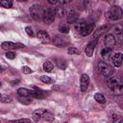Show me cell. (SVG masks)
<instances>
[{
	"label": "cell",
	"instance_id": "6da1fadb",
	"mask_svg": "<svg viewBox=\"0 0 123 123\" xmlns=\"http://www.w3.org/2000/svg\"><path fill=\"white\" fill-rule=\"evenodd\" d=\"M106 83H107V86H108L114 93H117V94L121 93L123 85H122V82L120 81V79H119L118 77L108 76V77H107V80H106Z\"/></svg>",
	"mask_w": 123,
	"mask_h": 123
},
{
	"label": "cell",
	"instance_id": "7a4b0ae2",
	"mask_svg": "<svg viewBox=\"0 0 123 123\" xmlns=\"http://www.w3.org/2000/svg\"><path fill=\"white\" fill-rule=\"evenodd\" d=\"M123 15L122 9L119 6H112L111 10L107 12V17H109L111 20H118L121 19Z\"/></svg>",
	"mask_w": 123,
	"mask_h": 123
},
{
	"label": "cell",
	"instance_id": "3957f363",
	"mask_svg": "<svg viewBox=\"0 0 123 123\" xmlns=\"http://www.w3.org/2000/svg\"><path fill=\"white\" fill-rule=\"evenodd\" d=\"M43 11H44V10L41 8L40 5H38V4H34V5L30 8V14H31V16H32L35 20L38 21V20L42 19Z\"/></svg>",
	"mask_w": 123,
	"mask_h": 123
},
{
	"label": "cell",
	"instance_id": "277c9868",
	"mask_svg": "<svg viewBox=\"0 0 123 123\" xmlns=\"http://www.w3.org/2000/svg\"><path fill=\"white\" fill-rule=\"evenodd\" d=\"M56 16V11L53 8H49L47 10L43 11V15H42V20L46 24H51L54 22Z\"/></svg>",
	"mask_w": 123,
	"mask_h": 123
},
{
	"label": "cell",
	"instance_id": "5b68a950",
	"mask_svg": "<svg viewBox=\"0 0 123 123\" xmlns=\"http://www.w3.org/2000/svg\"><path fill=\"white\" fill-rule=\"evenodd\" d=\"M98 69H99V72L106 77L111 76L114 71L113 67L111 65H110L109 63H107L106 62H100L98 63Z\"/></svg>",
	"mask_w": 123,
	"mask_h": 123
},
{
	"label": "cell",
	"instance_id": "8992f818",
	"mask_svg": "<svg viewBox=\"0 0 123 123\" xmlns=\"http://www.w3.org/2000/svg\"><path fill=\"white\" fill-rule=\"evenodd\" d=\"M53 44L57 47H65L67 45V40H66V37H62V36H55L54 38H53Z\"/></svg>",
	"mask_w": 123,
	"mask_h": 123
},
{
	"label": "cell",
	"instance_id": "52a82bcc",
	"mask_svg": "<svg viewBox=\"0 0 123 123\" xmlns=\"http://www.w3.org/2000/svg\"><path fill=\"white\" fill-rule=\"evenodd\" d=\"M1 47L4 50H12V49H16V48H24L25 45L22 43H13L11 41H5L1 44Z\"/></svg>",
	"mask_w": 123,
	"mask_h": 123
},
{
	"label": "cell",
	"instance_id": "ba28073f",
	"mask_svg": "<svg viewBox=\"0 0 123 123\" xmlns=\"http://www.w3.org/2000/svg\"><path fill=\"white\" fill-rule=\"evenodd\" d=\"M104 43H105L106 47L112 49L114 47V45L116 44V38L114 37V36L112 34H108V35H106V37L104 38Z\"/></svg>",
	"mask_w": 123,
	"mask_h": 123
},
{
	"label": "cell",
	"instance_id": "9c48e42d",
	"mask_svg": "<svg viewBox=\"0 0 123 123\" xmlns=\"http://www.w3.org/2000/svg\"><path fill=\"white\" fill-rule=\"evenodd\" d=\"M97 41H98V38H94L93 40L88 42V44L86 45V47L85 49V52H86L87 57H92L93 52H94V48H95V46L97 44Z\"/></svg>",
	"mask_w": 123,
	"mask_h": 123
},
{
	"label": "cell",
	"instance_id": "30bf717a",
	"mask_svg": "<svg viewBox=\"0 0 123 123\" xmlns=\"http://www.w3.org/2000/svg\"><path fill=\"white\" fill-rule=\"evenodd\" d=\"M88 85H89V77L87 74H83L81 76V80H80V88H81V91L85 92L87 87H88Z\"/></svg>",
	"mask_w": 123,
	"mask_h": 123
},
{
	"label": "cell",
	"instance_id": "8fae6325",
	"mask_svg": "<svg viewBox=\"0 0 123 123\" xmlns=\"http://www.w3.org/2000/svg\"><path fill=\"white\" fill-rule=\"evenodd\" d=\"M37 38H38L42 43H45V44L49 43V42H50V40H51L49 34H48L47 32L43 31V30L38 31V32H37Z\"/></svg>",
	"mask_w": 123,
	"mask_h": 123
},
{
	"label": "cell",
	"instance_id": "7c38bea8",
	"mask_svg": "<svg viewBox=\"0 0 123 123\" xmlns=\"http://www.w3.org/2000/svg\"><path fill=\"white\" fill-rule=\"evenodd\" d=\"M78 18V13L75 12L74 8L71 7L70 9H68V12H67V21L69 23H74Z\"/></svg>",
	"mask_w": 123,
	"mask_h": 123
},
{
	"label": "cell",
	"instance_id": "4fadbf2b",
	"mask_svg": "<svg viewBox=\"0 0 123 123\" xmlns=\"http://www.w3.org/2000/svg\"><path fill=\"white\" fill-rule=\"evenodd\" d=\"M122 53L121 52H118V53H115L112 58H111V61H112V63L115 67H119L122 65Z\"/></svg>",
	"mask_w": 123,
	"mask_h": 123
},
{
	"label": "cell",
	"instance_id": "5bb4252c",
	"mask_svg": "<svg viewBox=\"0 0 123 123\" xmlns=\"http://www.w3.org/2000/svg\"><path fill=\"white\" fill-rule=\"evenodd\" d=\"M94 27H95L94 23L86 24V27L83 29V31L80 33V34H81V36H83V37H86V36L90 35V34L92 33V31L94 30Z\"/></svg>",
	"mask_w": 123,
	"mask_h": 123
},
{
	"label": "cell",
	"instance_id": "9a60e30c",
	"mask_svg": "<svg viewBox=\"0 0 123 123\" xmlns=\"http://www.w3.org/2000/svg\"><path fill=\"white\" fill-rule=\"evenodd\" d=\"M101 57L105 61H109L111 58V48H109V47L103 48L101 51Z\"/></svg>",
	"mask_w": 123,
	"mask_h": 123
},
{
	"label": "cell",
	"instance_id": "2e32d148",
	"mask_svg": "<svg viewBox=\"0 0 123 123\" xmlns=\"http://www.w3.org/2000/svg\"><path fill=\"white\" fill-rule=\"evenodd\" d=\"M56 14L59 16V17H63V16H65V14H66V8H65V6L64 5H62V4H61L60 6H58L57 8H56Z\"/></svg>",
	"mask_w": 123,
	"mask_h": 123
},
{
	"label": "cell",
	"instance_id": "e0dca14e",
	"mask_svg": "<svg viewBox=\"0 0 123 123\" xmlns=\"http://www.w3.org/2000/svg\"><path fill=\"white\" fill-rule=\"evenodd\" d=\"M107 31H108V26H102V27H100L99 29H97L96 31H94V33H93V38H98L100 36H102Z\"/></svg>",
	"mask_w": 123,
	"mask_h": 123
},
{
	"label": "cell",
	"instance_id": "ac0fdd59",
	"mask_svg": "<svg viewBox=\"0 0 123 123\" xmlns=\"http://www.w3.org/2000/svg\"><path fill=\"white\" fill-rule=\"evenodd\" d=\"M41 118H43V120H45V121H53L54 120V115L49 111L43 110L42 113H41Z\"/></svg>",
	"mask_w": 123,
	"mask_h": 123
},
{
	"label": "cell",
	"instance_id": "d6986e66",
	"mask_svg": "<svg viewBox=\"0 0 123 123\" xmlns=\"http://www.w3.org/2000/svg\"><path fill=\"white\" fill-rule=\"evenodd\" d=\"M17 94L21 97H28L31 95V90L30 89H27L25 87H20L17 89Z\"/></svg>",
	"mask_w": 123,
	"mask_h": 123
},
{
	"label": "cell",
	"instance_id": "ffe728a7",
	"mask_svg": "<svg viewBox=\"0 0 123 123\" xmlns=\"http://www.w3.org/2000/svg\"><path fill=\"white\" fill-rule=\"evenodd\" d=\"M42 111H43V109H38V110H36V111L33 112V119H34V121L38 122V121L40 120Z\"/></svg>",
	"mask_w": 123,
	"mask_h": 123
},
{
	"label": "cell",
	"instance_id": "44dd1931",
	"mask_svg": "<svg viewBox=\"0 0 123 123\" xmlns=\"http://www.w3.org/2000/svg\"><path fill=\"white\" fill-rule=\"evenodd\" d=\"M53 68H54V65H53V63H52L50 61L44 62V63H43V70H44V71H46V72H51V71L53 70Z\"/></svg>",
	"mask_w": 123,
	"mask_h": 123
},
{
	"label": "cell",
	"instance_id": "7402d4cb",
	"mask_svg": "<svg viewBox=\"0 0 123 123\" xmlns=\"http://www.w3.org/2000/svg\"><path fill=\"white\" fill-rule=\"evenodd\" d=\"M94 99L96 100V102H98V103H100V104H104V103H106V98H105V96H104L102 93H100V92L95 93V95H94Z\"/></svg>",
	"mask_w": 123,
	"mask_h": 123
},
{
	"label": "cell",
	"instance_id": "603a6c76",
	"mask_svg": "<svg viewBox=\"0 0 123 123\" xmlns=\"http://www.w3.org/2000/svg\"><path fill=\"white\" fill-rule=\"evenodd\" d=\"M58 29L62 34H68L69 31H70V28L67 24H61V25H59Z\"/></svg>",
	"mask_w": 123,
	"mask_h": 123
},
{
	"label": "cell",
	"instance_id": "cb8c5ba5",
	"mask_svg": "<svg viewBox=\"0 0 123 123\" xmlns=\"http://www.w3.org/2000/svg\"><path fill=\"white\" fill-rule=\"evenodd\" d=\"M87 23H86L85 21H80V22H77L76 24H75V30L77 31V32H79V33H81L82 31H83V29L86 27V25Z\"/></svg>",
	"mask_w": 123,
	"mask_h": 123
},
{
	"label": "cell",
	"instance_id": "d4e9b609",
	"mask_svg": "<svg viewBox=\"0 0 123 123\" xmlns=\"http://www.w3.org/2000/svg\"><path fill=\"white\" fill-rule=\"evenodd\" d=\"M55 61H56L55 62H56V64H57V66L59 68L64 69L66 67V62H65L64 60H62V59H55Z\"/></svg>",
	"mask_w": 123,
	"mask_h": 123
},
{
	"label": "cell",
	"instance_id": "484cf974",
	"mask_svg": "<svg viewBox=\"0 0 123 123\" xmlns=\"http://www.w3.org/2000/svg\"><path fill=\"white\" fill-rule=\"evenodd\" d=\"M0 5L4 8H12V0H0Z\"/></svg>",
	"mask_w": 123,
	"mask_h": 123
},
{
	"label": "cell",
	"instance_id": "4316f807",
	"mask_svg": "<svg viewBox=\"0 0 123 123\" xmlns=\"http://www.w3.org/2000/svg\"><path fill=\"white\" fill-rule=\"evenodd\" d=\"M40 81L43 82V83H45V84H50V83L52 82L51 78H50L49 76H46V75H42V76H40Z\"/></svg>",
	"mask_w": 123,
	"mask_h": 123
},
{
	"label": "cell",
	"instance_id": "83f0119b",
	"mask_svg": "<svg viewBox=\"0 0 123 123\" xmlns=\"http://www.w3.org/2000/svg\"><path fill=\"white\" fill-rule=\"evenodd\" d=\"M67 52H68V54H70V55H78V54H79V50H78L77 48H75V47H70V48H68Z\"/></svg>",
	"mask_w": 123,
	"mask_h": 123
},
{
	"label": "cell",
	"instance_id": "f1b7e54d",
	"mask_svg": "<svg viewBox=\"0 0 123 123\" xmlns=\"http://www.w3.org/2000/svg\"><path fill=\"white\" fill-rule=\"evenodd\" d=\"M0 101L3 103H10L12 101V98L10 96H7V95H2V97L0 98Z\"/></svg>",
	"mask_w": 123,
	"mask_h": 123
},
{
	"label": "cell",
	"instance_id": "f546056e",
	"mask_svg": "<svg viewBox=\"0 0 123 123\" xmlns=\"http://www.w3.org/2000/svg\"><path fill=\"white\" fill-rule=\"evenodd\" d=\"M25 32H26V34H27L29 37H34V31H33V29H32L30 26H27V27L25 28Z\"/></svg>",
	"mask_w": 123,
	"mask_h": 123
},
{
	"label": "cell",
	"instance_id": "4dcf8cb0",
	"mask_svg": "<svg viewBox=\"0 0 123 123\" xmlns=\"http://www.w3.org/2000/svg\"><path fill=\"white\" fill-rule=\"evenodd\" d=\"M21 70H22V72H23L24 74H30V73H32V69H31L29 66H27V65L22 66Z\"/></svg>",
	"mask_w": 123,
	"mask_h": 123
},
{
	"label": "cell",
	"instance_id": "1f68e13d",
	"mask_svg": "<svg viewBox=\"0 0 123 123\" xmlns=\"http://www.w3.org/2000/svg\"><path fill=\"white\" fill-rule=\"evenodd\" d=\"M5 56H6L7 59H10V60H13V59L15 58V54H14L13 52H11V51H8V52L5 54Z\"/></svg>",
	"mask_w": 123,
	"mask_h": 123
},
{
	"label": "cell",
	"instance_id": "d6a6232c",
	"mask_svg": "<svg viewBox=\"0 0 123 123\" xmlns=\"http://www.w3.org/2000/svg\"><path fill=\"white\" fill-rule=\"evenodd\" d=\"M19 102H21V103H23V104L28 105V104H30V103L32 102V100H31V99H29V98H26V97H22V98H19Z\"/></svg>",
	"mask_w": 123,
	"mask_h": 123
},
{
	"label": "cell",
	"instance_id": "836d02e7",
	"mask_svg": "<svg viewBox=\"0 0 123 123\" xmlns=\"http://www.w3.org/2000/svg\"><path fill=\"white\" fill-rule=\"evenodd\" d=\"M11 122H27V123H29V122H31V120H30V119H26V118H22V119H16V120H12Z\"/></svg>",
	"mask_w": 123,
	"mask_h": 123
},
{
	"label": "cell",
	"instance_id": "e575fe53",
	"mask_svg": "<svg viewBox=\"0 0 123 123\" xmlns=\"http://www.w3.org/2000/svg\"><path fill=\"white\" fill-rule=\"evenodd\" d=\"M61 4H62V5H65V4H68V3H70V2H72V0H58Z\"/></svg>",
	"mask_w": 123,
	"mask_h": 123
},
{
	"label": "cell",
	"instance_id": "d590c367",
	"mask_svg": "<svg viewBox=\"0 0 123 123\" xmlns=\"http://www.w3.org/2000/svg\"><path fill=\"white\" fill-rule=\"evenodd\" d=\"M48 2H49L51 5H54V4H56V3L58 2V0H48Z\"/></svg>",
	"mask_w": 123,
	"mask_h": 123
},
{
	"label": "cell",
	"instance_id": "8d00e7d4",
	"mask_svg": "<svg viewBox=\"0 0 123 123\" xmlns=\"http://www.w3.org/2000/svg\"><path fill=\"white\" fill-rule=\"evenodd\" d=\"M53 89H54V90H59V89H60V86H53Z\"/></svg>",
	"mask_w": 123,
	"mask_h": 123
},
{
	"label": "cell",
	"instance_id": "74e56055",
	"mask_svg": "<svg viewBox=\"0 0 123 123\" xmlns=\"http://www.w3.org/2000/svg\"><path fill=\"white\" fill-rule=\"evenodd\" d=\"M3 71H4V68H3V67L0 65V72H3Z\"/></svg>",
	"mask_w": 123,
	"mask_h": 123
},
{
	"label": "cell",
	"instance_id": "f35d334b",
	"mask_svg": "<svg viewBox=\"0 0 123 123\" xmlns=\"http://www.w3.org/2000/svg\"><path fill=\"white\" fill-rule=\"evenodd\" d=\"M18 83V81H12V84H17Z\"/></svg>",
	"mask_w": 123,
	"mask_h": 123
},
{
	"label": "cell",
	"instance_id": "ab89813d",
	"mask_svg": "<svg viewBox=\"0 0 123 123\" xmlns=\"http://www.w3.org/2000/svg\"><path fill=\"white\" fill-rule=\"evenodd\" d=\"M16 1H18V2H25V1H27V0H16Z\"/></svg>",
	"mask_w": 123,
	"mask_h": 123
},
{
	"label": "cell",
	"instance_id": "60d3db41",
	"mask_svg": "<svg viewBox=\"0 0 123 123\" xmlns=\"http://www.w3.org/2000/svg\"><path fill=\"white\" fill-rule=\"evenodd\" d=\"M103 1H108V2H110L111 0H103Z\"/></svg>",
	"mask_w": 123,
	"mask_h": 123
},
{
	"label": "cell",
	"instance_id": "b9f144b4",
	"mask_svg": "<svg viewBox=\"0 0 123 123\" xmlns=\"http://www.w3.org/2000/svg\"><path fill=\"white\" fill-rule=\"evenodd\" d=\"M1 97H2V94H1V93H0V98H1Z\"/></svg>",
	"mask_w": 123,
	"mask_h": 123
},
{
	"label": "cell",
	"instance_id": "7bdbcfd3",
	"mask_svg": "<svg viewBox=\"0 0 123 123\" xmlns=\"http://www.w3.org/2000/svg\"><path fill=\"white\" fill-rule=\"evenodd\" d=\"M0 86H1V82H0Z\"/></svg>",
	"mask_w": 123,
	"mask_h": 123
},
{
	"label": "cell",
	"instance_id": "ee69618b",
	"mask_svg": "<svg viewBox=\"0 0 123 123\" xmlns=\"http://www.w3.org/2000/svg\"><path fill=\"white\" fill-rule=\"evenodd\" d=\"M1 121H2V120H1V119H0V122H1Z\"/></svg>",
	"mask_w": 123,
	"mask_h": 123
}]
</instances>
